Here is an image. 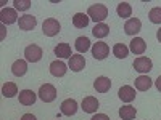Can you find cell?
I'll return each instance as SVG.
<instances>
[{
	"mask_svg": "<svg viewBox=\"0 0 161 120\" xmlns=\"http://www.w3.org/2000/svg\"><path fill=\"white\" fill-rule=\"evenodd\" d=\"M87 16L92 21H95L97 24L103 22V19H106V16H108V8H106L103 3H93L87 10Z\"/></svg>",
	"mask_w": 161,
	"mask_h": 120,
	"instance_id": "obj_1",
	"label": "cell"
},
{
	"mask_svg": "<svg viewBox=\"0 0 161 120\" xmlns=\"http://www.w3.org/2000/svg\"><path fill=\"white\" fill-rule=\"evenodd\" d=\"M0 21H2V24H15L18 21L16 10H13V8H3L2 11H0Z\"/></svg>",
	"mask_w": 161,
	"mask_h": 120,
	"instance_id": "obj_7",
	"label": "cell"
},
{
	"mask_svg": "<svg viewBox=\"0 0 161 120\" xmlns=\"http://www.w3.org/2000/svg\"><path fill=\"white\" fill-rule=\"evenodd\" d=\"M90 120H110V117L105 115V114H97V115H93Z\"/></svg>",
	"mask_w": 161,
	"mask_h": 120,
	"instance_id": "obj_30",
	"label": "cell"
},
{
	"mask_svg": "<svg viewBox=\"0 0 161 120\" xmlns=\"http://www.w3.org/2000/svg\"><path fill=\"white\" fill-rule=\"evenodd\" d=\"M132 66H134V69H136L137 72L145 74V72H150L152 71L153 62H152L150 58H147V56H139V58H136V61H134Z\"/></svg>",
	"mask_w": 161,
	"mask_h": 120,
	"instance_id": "obj_5",
	"label": "cell"
},
{
	"mask_svg": "<svg viewBox=\"0 0 161 120\" xmlns=\"http://www.w3.org/2000/svg\"><path fill=\"white\" fill-rule=\"evenodd\" d=\"M93 88H95L98 93H106V91H110V88H111V80H110L108 77H105V75L97 77L95 82H93Z\"/></svg>",
	"mask_w": 161,
	"mask_h": 120,
	"instance_id": "obj_13",
	"label": "cell"
},
{
	"mask_svg": "<svg viewBox=\"0 0 161 120\" xmlns=\"http://www.w3.org/2000/svg\"><path fill=\"white\" fill-rule=\"evenodd\" d=\"M153 85V80L148 77V75H140L136 78V88L139 91H147L150 90V87Z\"/></svg>",
	"mask_w": 161,
	"mask_h": 120,
	"instance_id": "obj_19",
	"label": "cell"
},
{
	"mask_svg": "<svg viewBox=\"0 0 161 120\" xmlns=\"http://www.w3.org/2000/svg\"><path fill=\"white\" fill-rule=\"evenodd\" d=\"M118 96L121 101H124V102H130L136 99V90H134L132 87L129 85H124V87H121L119 91H118Z\"/></svg>",
	"mask_w": 161,
	"mask_h": 120,
	"instance_id": "obj_11",
	"label": "cell"
},
{
	"mask_svg": "<svg viewBox=\"0 0 161 120\" xmlns=\"http://www.w3.org/2000/svg\"><path fill=\"white\" fill-rule=\"evenodd\" d=\"M13 5H15L16 10L24 11V10H28V8L31 7V0H15V2H13Z\"/></svg>",
	"mask_w": 161,
	"mask_h": 120,
	"instance_id": "obj_29",
	"label": "cell"
},
{
	"mask_svg": "<svg viewBox=\"0 0 161 120\" xmlns=\"http://www.w3.org/2000/svg\"><path fill=\"white\" fill-rule=\"evenodd\" d=\"M53 51H55V55H57L58 58H71V56H73L71 47H69L68 43H58Z\"/></svg>",
	"mask_w": 161,
	"mask_h": 120,
	"instance_id": "obj_23",
	"label": "cell"
},
{
	"mask_svg": "<svg viewBox=\"0 0 161 120\" xmlns=\"http://www.w3.org/2000/svg\"><path fill=\"white\" fill-rule=\"evenodd\" d=\"M80 106H82V111H84V112L93 114V112H97L100 102H98L97 98H93V96H86V98L82 99V104H80Z\"/></svg>",
	"mask_w": 161,
	"mask_h": 120,
	"instance_id": "obj_8",
	"label": "cell"
},
{
	"mask_svg": "<svg viewBox=\"0 0 161 120\" xmlns=\"http://www.w3.org/2000/svg\"><path fill=\"white\" fill-rule=\"evenodd\" d=\"M2 95H3L5 98H13L15 95H18V87H16V83L5 82L3 87H2Z\"/></svg>",
	"mask_w": 161,
	"mask_h": 120,
	"instance_id": "obj_25",
	"label": "cell"
},
{
	"mask_svg": "<svg viewBox=\"0 0 161 120\" xmlns=\"http://www.w3.org/2000/svg\"><path fill=\"white\" fill-rule=\"evenodd\" d=\"M137 115V109L132 108V106H123V108L119 109V117L123 120H134Z\"/></svg>",
	"mask_w": 161,
	"mask_h": 120,
	"instance_id": "obj_21",
	"label": "cell"
},
{
	"mask_svg": "<svg viewBox=\"0 0 161 120\" xmlns=\"http://www.w3.org/2000/svg\"><path fill=\"white\" fill-rule=\"evenodd\" d=\"M61 114L63 115H68V117H71V115H74L76 112H77V102H76V99H64L63 102H61Z\"/></svg>",
	"mask_w": 161,
	"mask_h": 120,
	"instance_id": "obj_12",
	"label": "cell"
},
{
	"mask_svg": "<svg viewBox=\"0 0 161 120\" xmlns=\"http://www.w3.org/2000/svg\"><path fill=\"white\" fill-rule=\"evenodd\" d=\"M155 85H156V88H158V91H161V75L156 78V82H155Z\"/></svg>",
	"mask_w": 161,
	"mask_h": 120,
	"instance_id": "obj_32",
	"label": "cell"
},
{
	"mask_svg": "<svg viewBox=\"0 0 161 120\" xmlns=\"http://www.w3.org/2000/svg\"><path fill=\"white\" fill-rule=\"evenodd\" d=\"M113 55H114L116 58H119V59H124V58H127V55H129V48H127L124 43H116V45L113 47Z\"/></svg>",
	"mask_w": 161,
	"mask_h": 120,
	"instance_id": "obj_26",
	"label": "cell"
},
{
	"mask_svg": "<svg viewBox=\"0 0 161 120\" xmlns=\"http://www.w3.org/2000/svg\"><path fill=\"white\" fill-rule=\"evenodd\" d=\"M74 47H76V50H77L79 53H86V51L90 48V40H89L87 37H77Z\"/></svg>",
	"mask_w": 161,
	"mask_h": 120,
	"instance_id": "obj_27",
	"label": "cell"
},
{
	"mask_svg": "<svg viewBox=\"0 0 161 120\" xmlns=\"http://www.w3.org/2000/svg\"><path fill=\"white\" fill-rule=\"evenodd\" d=\"M60 31H61V24L55 18H47L44 21V24H42V32L47 37H55Z\"/></svg>",
	"mask_w": 161,
	"mask_h": 120,
	"instance_id": "obj_2",
	"label": "cell"
},
{
	"mask_svg": "<svg viewBox=\"0 0 161 120\" xmlns=\"http://www.w3.org/2000/svg\"><path fill=\"white\" fill-rule=\"evenodd\" d=\"M108 53H110V47L106 45L105 42L93 43V47H92V55H93V58H95V59H98V61L105 59L106 56H108Z\"/></svg>",
	"mask_w": 161,
	"mask_h": 120,
	"instance_id": "obj_6",
	"label": "cell"
},
{
	"mask_svg": "<svg viewBox=\"0 0 161 120\" xmlns=\"http://www.w3.org/2000/svg\"><path fill=\"white\" fill-rule=\"evenodd\" d=\"M36 93L32 90H23L19 91V102L23 106H32L36 102Z\"/></svg>",
	"mask_w": 161,
	"mask_h": 120,
	"instance_id": "obj_17",
	"label": "cell"
},
{
	"mask_svg": "<svg viewBox=\"0 0 161 120\" xmlns=\"http://www.w3.org/2000/svg\"><path fill=\"white\" fill-rule=\"evenodd\" d=\"M11 72L13 75L16 77H23L26 72H28V62H26L24 59H18L11 64Z\"/></svg>",
	"mask_w": 161,
	"mask_h": 120,
	"instance_id": "obj_18",
	"label": "cell"
},
{
	"mask_svg": "<svg viewBox=\"0 0 161 120\" xmlns=\"http://www.w3.org/2000/svg\"><path fill=\"white\" fill-rule=\"evenodd\" d=\"M39 98L42 99L44 102H52V101H55L57 98V88L50 85V83H45L39 88Z\"/></svg>",
	"mask_w": 161,
	"mask_h": 120,
	"instance_id": "obj_3",
	"label": "cell"
},
{
	"mask_svg": "<svg viewBox=\"0 0 161 120\" xmlns=\"http://www.w3.org/2000/svg\"><path fill=\"white\" fill-rule=\"evenodd\" d=\"M92 34L97 38H103L110 34V26L105 24V22H98V24H95V28L92 29Z\"/></svg>",
	"mask_w": 161,
	"mask_h": 120,
	"instance_id": "obj_22",
	"label": "cell"
},
{
	"mask_svg": "<svg viewBox=\"0 0 161 120\" xmlns=\"http://www.w3.org/2000/svg\"><path fill=\"white\" fill-rule=\"evenodd\" d=\"M90 18L87 15H84V13H76V15L73 16V26L77 29H84L87 28V24H89Z\"/></svg>",
	"mask_w": 161,
	"mask_h": 120,
	"instance_id": "obj_20",
	"label": "cell"
},
{
	"mask_svg": "<svg viewBox=\"0 0 161 120\" xmlns=\"http://www.w3.org/2000/svg\"><path fill=\"white\" fill-rule=\"evenodd\" d=\"M116 13H118L119 18H130V15H132V7H130L127 2H121V3H118V7H116Z\"/></svg>",
	"mask_w": 161,
	"mask_h": 120,
	"instance_id": "obj_24",
	"label": "cell"
},
{
	"mask_svg": "<svg viewBox=\"0 0 161 120\" xmlns=\"http://www.w3.org/2000/svg\"><path fill=\"white\" fill-rule=\"evenodd\" d=\"M145 50H147V43H145L143 38H140V37L132 38V42L129 45V51H132L134 55H142Z\"/></svg>",
	"mask_w": 161,
	"mask_h": 120,
	"instance_id": "obj_16",
	"label": "cell"
},
{
	"mask_svg": "<svg viewBox=\"0 0 161 120\" xmlns=\"http://www.w3.org/2000/svg\"><path fill=\"white\" fill-rule=\"evenodd\" d=\"M24 56H26V61L29 62H37L40 61V58H42V48H40L39 45H28L24 50Z\"/></svg>",
	"mask_w": 161,
	"mask_h": 120,
	"instance_id": "obj_4",
	"label": "cell"
},
{
	"mask_svg": "<svg viewBox=\"0 0 161 120\" xmlns=\"http://www.w3.org/2000/svg\"><path fill=\"white\" fill-rule=\"evenodd\" d=\"M84 66H86V59L82 55H73L69 58V64H68V68L74 72H79V71H82L84 69Z\"/></svg>",
	"mask_w": 161,
	"mask_h": 120,
	"instance_id": "obj_15",
	"label": "cell"
},
{
	"mask_svg": "<svg viewBox=\"0 0 161 120\" xmlns=\"http://www.w3.org/2000/svg\"><path fill=\"white\" fill-rule=\"evenodd\" d=\"M140 28H142L140 19H137V18H130V19H127L126 24H124V32H126L127 35H136V34L140 32Z\"/></svg>",
	"mask_w": 161,
	"mask_h": 120,
	"instance_id": "obj_10",
	"label": "cell"
},
{
	"mask_svg": "<svg viewBox=\"0 0 161 120\" xmlns=\"http://www.w3.org/2000/svg\"><path fill=\"white\" fill-rule=\"evenodd\" d=\"M148 19L153 24H161V7H155L148 13Z\"/></svg>",
	"mask_w": 161,
	"mask_h": 120,
	"instance_id": "obj_28",
	"label": "cell"
},
{
	"mask_svg": "<svg viewBox=\"0 0 161 120\" xmlns=\"http://www.w3.org/2000/svg\"><path fill=\"white\" fill-rule=\"evenodd\" d=\"M68 71V66H66L61 59H57V61H52L50 62V74L53 77H63Z\"/></svg>",
	"mask_w": 161,
	"mask_h": 120,
	"instance_id": "obj_9",
	"label": "cell"
},
{
	"mask_svg": "<svg viewBox=\"0 0 161 120\" xmlns=\"http://www.w3.org/2000/svg\"><path fill=\"white\" fill-rule=\"evenodd\" d=\"M18 24H19L21 31H32L36 28V24H37V19L34 16H31V15H24V16L19 18Z\"/></svg>",
	"mask_w": 161,
	"mask_h": 120,
	"instance_id": "obj_14",
	"label": "cell"
},
{
	"mask_svg": "<svg viewBox=\"0 0 161 120\" xmlns=\"http://www.w3.org/2000/svg\"><path fill=\"white\" fill-rule=\"evenodd\" d=\"M156 38H158V42L161 43V28L158 29V32H156Z\"/></svg>",
	"mask_w": 161,
	"mask_h": 120,
	"instance_id": "obj_33",
	"label": "cell"
},
{
	"mask_svg": "<svg viewBox=\"0 0 161 120\" xmlns=\"http://www.w3.org/2000/svg\"><path fill=\"white\" fill-rule=\"evenodd\" d=\"M21 120H37L32 114H24L23 117H21Z\"/></svg>",
	"mask_w": 161,
	"mask_h": 120,
	"instance_id": "obj_31",
	"label": "cell"
}]
</instances>
